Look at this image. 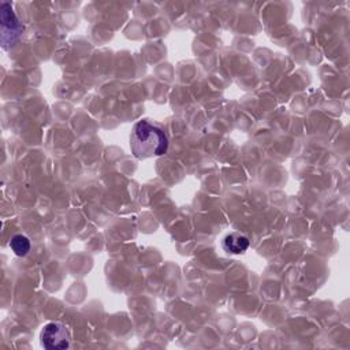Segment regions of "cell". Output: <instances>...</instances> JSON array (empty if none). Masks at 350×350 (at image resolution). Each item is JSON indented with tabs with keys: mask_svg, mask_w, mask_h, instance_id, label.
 Masks as SVG:
<instances>
[{
	"mask_svg": "<svg viewBox=\"0 0 350 350\" xmlns=\"http://www.w3.org/2000/svg\"><path fill=\"white\" fill-rule=\"evenodd\" d=\"M250 241L246 235L232 231L230 234H227L223 241H221V246L227 253L231 254H242L249 249Z\"/></svg>",
	"mask_w": 350,
	"mask_h": 350,
	"instance_id": "cell-4",
	"label": "cell"
},
{
	"mask_svg": "<svg viewBox=\"0 0 350 350\" xmlns=\"http://www.w3.org/2000/svg\"><path fill=\"white\" fill-rule=\"evenodd\" d=\"M130 149L133 156L139 160L157 157L167 152L168 139L160 127L148 120H139L131 130Z\"/></svg>",
	"mask_w": 350,
	"mask_h": 350,
	"instance_id": "cell-1",
	"label": "cell"
},
{
	"mask_svg": "<svg viewBox=\"0 0 350 350\" xmlns=\"http://www.w3.org/2000/svg\"><path fill=\"white\" fill-rule=\"evenodd\" d=\"M41 345L48 350H62L67 349L71 342V335L68 328L59 321H52L44 325L41 335Z\"/></svg>",
	"mask_w": 350,
	"mask_h": 350,
	"instance_id": "cell-2",
	"label": "cell"
},
{
	"mask_svg": "<svg viewBox=\"0 0 350 350\" xmlns=\"http://www.w3.org/2000/svg\"><path fill=\"white\" fill-rule=\"evenodd\" d=\"M10 246L12 249V252L19 256V257H23L29 253L30 250V241L27 237L22 235V234H16L11 238V242H10Z\"/></svg>",
	"mask_w": 350,
	"mask_h": 350,
	"instance_id": "cell-5",
	"label": "cell"
},
{
	"mask_svg": "<svg viewBox=\"0 0 350 350\" xmlns=\"http://www.w3.org/2000/svg\"><path fill=\"white\" fill-rule=\"evenodd\" d=\"M0 18H1V42H3V46L7 48V45H12L19 38L23 30V25L16 18L10 3H1Z\"/></svg>",
	"mask_w": 350,
	"mask_h": 350,
	"instance_id": "cell-3",
	"label": "cell"
}]
</instances>
